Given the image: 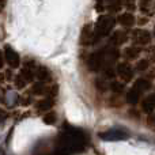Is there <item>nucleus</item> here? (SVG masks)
I'll list each match as a JSON object with an SVG mask.
<instances>
[{
    "label": "nucleus",
    "mask_w": 155,
    "mask_h": 155,
    "mask_svg": "<svg viewBox=\"0 0 155 155\" xmlns=\"http://www.w3.org/2000/svg\"><path fill=\"white\" fill-rule=\"evenodd\" d=\"M3 56H4V61L7 63L11 68H16L21 64V57H19V54L16 53L11 46H5V48L3 49Z\"/></svg>",
    "instance_id": "f257e3e1"
},
{
    "label": "nucleus",
    "mask_w": 155,
    "mask_h": 155,
    "mask_svg": "<svg viewBox=\"0 0 155 155\" xmlns=\"http://www.w3.org/2000/svg\"><path fill=\"white\" fill-rule=\"evenodd\" d=\"M116 74H117V75L120 76L121 79L124 80V82H128V80H131L132 79V75H134V72H132V68L129 67V64H127V63H120V64H117Z\"/></svg>",
    "instance_id": "f03ea898"
},
{
    "label": "nucleus",
    "mask_w": 155,
    "mask_h": 155,
    "mask_svg": "<svg viewBox=\"0 0 155 155\" xmlns=\"http://www.w3.org/2000/svg\"><path fill=\"white\" fill-rule=\"evenodd\" d=\"M2 102L5 106H15L19 102V95L16 91L14 90H7L4 94H2Z\"/></svg>",
    "instance_id": "7ed1b4c3"
},
{
    "label": "nucleus",
    "mask_w": 155,
    "mask_h": 155,
    "mask_svg": "<svg viewBox=\"0 0 155 155\" xmlns=\"http://www.w3.org/2000/svg\"><path fill=\"white\" fill-rule=\"evenodd\" d=\"M134 35H139V38H135V44H137V45H147L150 42V33L147 30L137 29L135 30Z\"/></svg>",
    "instance_id": "20e7f679"
},
{
    "label": "nucleus",
    "mask_w": 155,
    "mask_h": 155,
    "mask_svg": "<svg viewBox=\"0 0 155 155\" xmlns=\"http://www.w3.org/2000/svg\"><path fill=\"white\" fill-rule=\"evenodd\" d=\"M154 5V0H137V5L139 11L144 16H148L151 14V8Z\"/></svg>",
    "instance_id": "39448f33"
},
{
    "label": "nucleus",
    "mask_w": 155,
    "mask_h": 155,
    "mask_svg": "<svg viewBox=\"0 0 155 155\" xmlns=\"http://www.w3.org/2000/svg\"><path fill=\"white\" fill-rule=\"evenodd\" d=\"M121 0H104V8L112 14H116L121 10Z\"/></svg>",
    "instance_id": "423d86ee"
},
{
    "label": "nucleus",
    "mask_w": 155,
    "mask_h": 155,
    "mask_svg": "<svg viewBox=\"0 0 155 155\" xmlns=\"http://www.w3.org/2000/svg\"><path fill=\"white\" fill-rule=\"evenodd\" d=\"M117 22L123 27H131V26H134V25H135L136 19H135V16L132 15L131 12H125V14H121V15L118 16Z\"/></svg>",
    "instance_id": "0eeeda50"
},
{
    "label": "nucleus",
    "mask_w": 155,
    "mask_h": 155,
    "mask_svg": "<svg viewBox=\"0 0 155 155\" xmlns=\"http://www.w3.org/2000/svg\"><path fill=\"white\" fill-rule=\"evenodd\" d=\"M53 106V99L51 97H46V98L41 99L37 102V110L38 112H48L51 107Z\"/></svg>",
    "instance_id": "6e6552de"
},
{
    "label": "nucleus",
    "mask_w": 155,
    "mask_h": 155,
    "mask_svg": "<svg viewBox=\"0 0 155 155\" xmlns=\"http://www.w3.org/2000/svg\"><path fill=\"white\" fill-rule=\"evenodd\" d=\"M139 54H140V51H139V48H136V46L127 48L125 51H124V57H125V60H136Z\"/></svg>",
    "instance_id": "1a4fd4ad"
},
{
    "label": "nucleus",
    "mask_w": 155,
    "mask_h": 155,
    "mask_svg": "<svg viewBox=\"0 0 155 155\" xmlns=\"http://www.w3.org/2000/svg\"><path fill=\"white\" fill-rule=\"evenodd\" d=\"M143 107H144L146 112H151V110L155 107V95H150L147 99L144 101V105H143Z\"/></svg>",
    "instance_id": "9d476101"
},
{
    "label": "nucleus",
    "mask_w": 155,
    "mask_h": 155,
    "mask_svg": "<svg viewBox=\"0 0 155 155\" xmlns=\"http://www.w3.org/2000/svg\"><path fill=\"white\" fill-rule=\"evenodd\" d=\"M121 3H123V5H125L127 10H129V11L135 10L137 5V0H121Z\"/></svg>",
    "instance_id": "9b49d317"
},
{
    "label": "nucleus",
    "mask_w": 155,
    "mask_h": 155,
    "mask_svg": "<svg viewBox=\"0 0 155 155\" xmlns=\"http://www.w3.org/2000/svg\"><path fill=\"white\" fill-rule=\"evenodd\" d=\"M136 70L140 71V72H142V71H147L148 70V60H140L136 65Z\"/></svg>",
    "instance_id": "f8f14e48"
},
{
    "label": "nucleus",
    "mask_w": 155,
    "mask_h": 155,
    "mask_svg": "<svg viewBox=\"0 0 155 155\" xmlns=\"http://www.w3.org/2000/svg\"><path fill=\"white\" fill-rule=\"evenodd\" d=\"M44 121H45V123H54V121H56L54 113H48V114L44 117Z\"/></svg>",
    "instance_id": "ddd939ff"
},
{
    "label": "nucleus",
    "mask_w": 155,
    "mask_h": 155,
    "mask_svg": "<svg viewBox=\"0 0 155 155\" xmlns=\"http://www.w3.org/2000/svg\"><path fill=\"white\" fill-rule=\"evenodd\" d=\"M4 56H3V51H0V70L4 67Z\"/></svg>",
    "instance_id": "4468645a"
},
{
    "label": "nucleus",
    "mask_w": 155,
    "mask_h": 155,
    "mask_svg": "<svg viewBox=\"0 0 155 155\" xmlns=\"http://www.w3.org/2000/svg\"><path fill=\"white\" fill-rule=\"evenodd\" d=\"M4 114H5V113L0 112V123H2V120H3V118H4Z\"/></svg>",
    "instance_id": "2eb2a0df"
}]
</instances>
